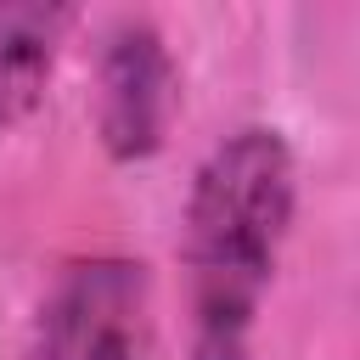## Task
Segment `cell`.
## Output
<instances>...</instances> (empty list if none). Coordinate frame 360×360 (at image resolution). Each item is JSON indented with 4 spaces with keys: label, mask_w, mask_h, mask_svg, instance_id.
<instances>
[{
    "label": "cell",
    "mask_w": 360,
    "mask_h": 360,
    "mask_svg": "<svg viewBox=\"0 0 360 360\" xmlns=\"http://www.w3.org/2000/svg\"><path fill=\"white\" fill-rule=\"evenodd\" d=\"M298 208V163L276 124L231 129L191 174L180 270H186V354L248 360L281 242Z\"/></svg>",
    "instance_id": "obj_1"
},
{
    "label": "cell",
    "mask_w": 360,
    "mask_h": 360,
    "mask_svg": "<svg viewBox=\"0 0 360 360\" xmlns=\"http://www.w3.org/2000/svg\"><path fill=\"white\" fill-rule=\"evenodd\" d=\"M152 349V276L141 259L90 253L73 259L34 326L39 360H146Z\"/></svg>",
    "instance_id": "obj_2"
},
{
    "label": "cell",
    "mask_w": 360,
    "mask_h": 360,
    "mask_svg": "<svg viewBox=\"0 0 360 360\" xmlns=\"http://www.w3.org/2000/svg\"><path fill=\"white\" fill-rule=\"evenodd\" d=\"M174 56L146 17H124L96 62V135L112 163H146L174 124Z\"/></svg>",
    "instance_id": "obj_3"
},
{
    "label": "cell",
    "mask_w": 360,
    "mask_h": 360,
    "mask_svg": "<svg viewBox=\"0 0 360 360\" xmlns=\"http://www.w3.org/2000/svg\"><path fill=\"white\" fill-rule=\"evenodd\" d=\"M68 28H73V6L0 0V135L39 112Z\"/></svg>",
    "instance_id": "obj_4"
}]
</instances>
